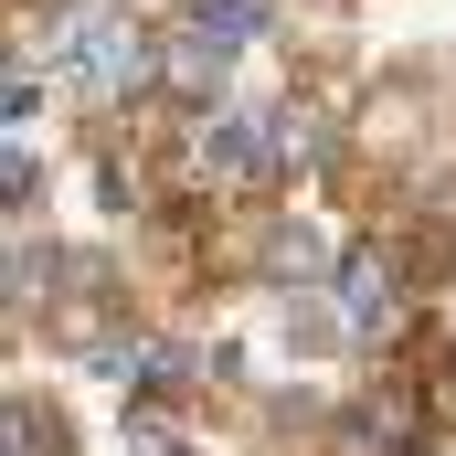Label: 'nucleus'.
Here are the masks:
<instances>
[{
	"label": "nucleus",
	"instance_id": "nucleus-1",
	"mask_svg": "<svg viewBox=\"0 0 456 456\" xmlns=\"http://www.w3.org/2000/svg\"><path fill=\"white\" fill-rule=\"evenodd\" d=\"M138 64H149L138 21H117V11H86V21H75V75H86V86H127Z\"/></svg>",
	"mask_w": 456,
	"mask_h": 456
},
{
	"label": "nucleus",
	"instance_id": "nucleus-2",
	"mask_svg": "<svg viewBox=\"0 0 456 456\" xmlns=\"http://www.w3.org/2000/svg\"><path fill=\"white\" fill-rule=\"evenodd\" d=\"M340 308H350V330H382V319H393V265H382L371 244L340 265Z\"/></svg>",
	"mask_w": 456,
	"mask_h": 456
},
{
	"label": "nucleus",
	"instance_id": "nucleus-3",
	"mask_svg": "<svg viewBox=\"0 0 456 456\" xmlns=\"http://www.w3.org/2000/svg\"><path fill=\"white\" fill-rule=\"evenodd\" d=\"M191 32H202L213 53H233V43L265 32V0H191Z\"/></svg>",
	"mask_w": 456,
	"mask_h": 456
}]
</instances>
